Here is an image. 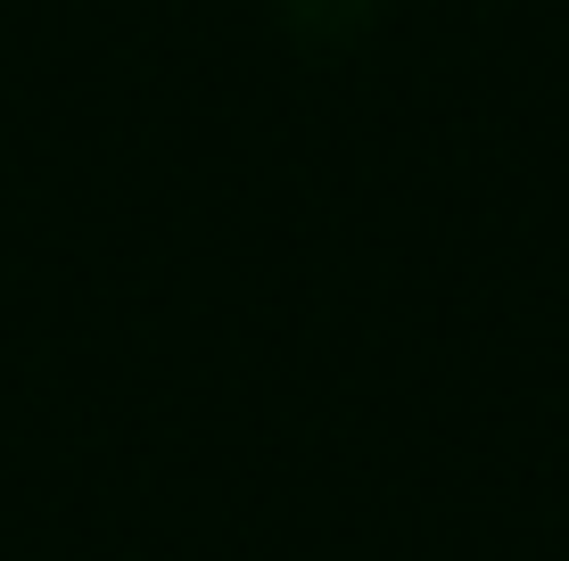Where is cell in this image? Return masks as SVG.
Listing matches in <instances>:
<instances>
[]
</instances>
